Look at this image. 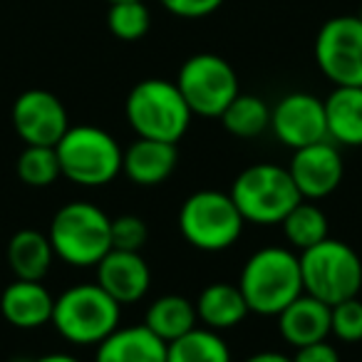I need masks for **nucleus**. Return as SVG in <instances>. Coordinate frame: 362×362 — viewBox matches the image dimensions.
<instances>
[{"mask_svg": "<svg viewBox=\"0 0 362 362\" xmlns=\"http://www.w3.org/2000/svg\"><path fill=\"white\" fill-rule=\"evenodd\" d=\"M330 335L342 342L362 340V300L350 298L330 308Z\"/></svg>", "mask_w": 362, "mask_h": 362, "instance_id": "28", "label": "nucleus"}, {"mask_svg": "<svg viewBox=\"0 0 362 362\" xmlns=\"http://www.w3.org/2000/svg\"><path fill=\"white\" fill-rule=\"evenodd\" d=\"M18 179L30 189H47L62 176L55 146H25L16 161Z\"/></svg>", "mask_w": 362, "mask_h": 362, "instance_id": "26", "label": "nucleus"}, {"mask_svg": "<svg viewBox=\"0 0 362 362\" xmlns=\"http://www.w3.org/2000/svg\"><path fill=\"white\" fill-rule=\"evenodd\" d=\"M278 332L293 347L320 342L330 335V305L305 291L278 313Z\"/></svg>", "mask_w": 362, "mask_h": 362, "instance_id": "17", "label": "nucleus"}, {"mask_svg": "<svg viewBox=\"0 0 362 362\" xmlns=\"http://www.w3.org/2000/svg\"><path fill=\"white\" fill-rule=\"evenodd\" d=\"M95 362H166V342L146 325H119L97 345Z\"/></svg>", "mask_w": 362, "mask_h": 362, "instance_id": "18", "label": "nucleus"}, {"mask_svg": "<svg viewBox=\"0 0 362 362\" xmlns=\"http://www.w3.org/2000/svg\"><path fill=\"white\" fill-rule=\"evenodd\" d=\"M107 28L122 42H136L146 37L151 28V11L146 0H122L110 3L107 11Z\"/></svg>", "mask_w": 362, "mask_h": 362, "instance_id": "27", "label": "nucleus"}, {"mask_svg": "<svg viewBox=\"0 0 362 362\" xmlns=\"http://www.w3.org/2000/svg\"><path fill=\"white\" fill-rule=\"evenodd\" d=\"M52 261L55 251L50 238L37 228H21L8 241V266L21 281H45Z\"/></svg>", "mask_w": 362, "mask_h": 362, "instance_id": "20", "label": "nucleus"}, {"mask_svg": "<svg viewBox=\"0 0 362 362\" xmlns=\"http://www.w3.org/2000/svg\"><path fill=\"white\" fill-rule=\"evenodd\" d=\"M122 305L97 283H77L55 298L52 327L72 345H100L119 327Z\"/></svg>", "mask_w": 362, "mask_h": 362, "instance_id": "4", "label": "nucleus"}, {"mask_svg": "<svg viewBox=\"0 0 362 362\" xmlns=\"http://www.w3.org/2000/svg\"><path fill=\"white\" fill-rule=\"evenodd\" d=\"M303 291L327 305L360 296L362 258L345 241L327 236L317 246L300 253Z\"/></svg>", "mask_w": 362, "mask_h": 362, "instance_id": "8", "label": "nucleus"}, {"mask_svg": "<svg viewBox=\"0 0 362 362\" xmlns=\"http://www.w3.org/2000/svg\"><path fill=\"white\" fill-rule=\"evenodd\" d=\"M199 322L197 317V305L184 296H161L146 308L144 325L154 332L156 337H161L164 342H171L176 337L187 335L189 330H194Z\"/></svg>", "mask_w": 362, "mask_h": 362, "instance_id": "22", "label": "nucleus"}, {"mask_svg": "<svg viewBox=\"0 0 362 362\" xmlns=\"http://www.w3.org/2000/svg\"><path fill=\"white\" fill-rule=\"evenodd\" d=\"M146 238H149V228H146L144 218L134 216V214L112 218V248L141 253Z\"/></svg>", "mask_w": 362, "mask_h": 362, "instance_id": "29", "label": "nucleus"}, {"mask_svg": "<svg viewBox=\"0 0 362 362\" xmlns=\"http://www.w3.org/2000/svg\"><path fill=\"white\" fill-rule=\"evenodd\" d=\"M47 238L62 263L92 268L112 251V218L92 202H70L55 211Z\"/></svg>", "mask_w": 362, "mask_h": 362, "instance_id": "3", "label": "nucleus"}, {"mask_svg": "<svg viewBox=\"0 0 362 362\" xmlns=\"http://www.w3.org/2000/svg\"><path fill=\"white\" fill-rule=\"evenodd\" d=\"M281 226L291 248H296L300 253L317 246L320 241H325L327 231H330L325 211L320 206H315L313 202H308V199H303L300 204H296L291 209V214L283 218Z\"/></svg>", "mask_w": 362, "mask_h": 362, "instance_id": "25", "label": "nucleus"}, {"mask_svg": "<svg viewBox=\"0 0 362 362\" xmlns=\"http://www.w3.org/2000/svg\"><path fill=\"white\" fill-rule=\"evenodd\" d=\"M293 362H340V352L327 340L310 342V345L296 347Z\"/></svg>", "mask_w": 362, "mask_h": 362, "instance_id": "31", "label": "nucleus"}, {"mask_svg": "<svg viewBox=\"0 0 362 362\" xmlns=\"http://www.w3.org/2000/svg\"><path fill=\"white\" fill-rule=\"evenodd\" d=\"M107 3H122V0H107Z\"/></svg>", "mask_w": 362, "mask_h": 362, "instance_id": "35", "label": "nucleus"}, {"mask_svg": "<svg viewBox=\"0 0 362 362\" xmlns=\"http://www.w3.org/2000/svg\"><path fill=\"white\" fill-rule=\"evenodd\" d=\"M248 310L276 317L303 293L300 256L293 248L266 246L248 256L238 278Z\"/></svg>", "mask_w": 362, "mask_h": 362, "instance_id": "1", "label": "nucleus"}, {"mask_svg": "<svg viewBox=\"0 0 362 362\" xmlns=\"http://www.w3.org/2000/svg\"><path fill=\"white\" fill-rule=\"evenodd\" d=\"M243 362H293V357L283 355V352H276V350H263V352H256V355L246 357Z\"/></svg>", "mask_w": 362, "mask_h": 362, "instance_id": "32", "label": "nucleus"}, {"mask_svg": "<svg viewBox=\"0 0 362 362\" xmlns=\"http://www.w3.org/2000/svg\"><path fill=\"white\" fill-rule=\"evenodd\" d=\"M161 8L166 13L184 21H199V18H209L226 3V0H159Z\"/></svg>", "mask_w": 362, "mask_h": 362, "instance_id": "30", "label": "nucleus"}, {"mask_svg": "<svg viewBox=\"0 0 362 362\" xmlns=\"http://www.w3.org/2000/svg\"><path fill=\"white\" fill-rule=\"evenodd\" d=\"M166 362H233L228 342L211 327H194L166 342Z\"/></svg>", "mask_w": 362, "mask_h": 362, "instance_id": "23", "label": "nucleus"}, {"mask_svg": "<svg viewBox=\"0 0 362 362\" xmlns=\"http://www.w3.org/2000/svg\"><path fill=\"white\" fill-rule=\"evenodd\" d=\"M197 317L204 327H211L216 332L231 330V327L241 325L246 320L248 303L243 298L238 283H209L197 298Z\"/></svg>", "mask_w": 362, "mask_h": 362, "instance_id": "19", "label": "nucleus"}, {"mask_svg": "<svg viewBox=\"0 0 362 362\" xmlns=\"http://www.w3.org/2000/svg\"><path fill=\"white\" fill-rule=\"evenodd\" d=\"M62 176L80 187H107L122 174V146L117 139L95 124H77L57 141Z\"/></svg>", "mask_w": 362, "mask_h": 362, "instance_id": "6", "label": "nucleus"}, {"mask_svg": "<svg viewBox=\"0 0 362 362\" xmlns=\"http://www.w3.org/2000/svg\"><path fill=\"white\" fill-rule=\"evenodd\" d=\"M174 82L194 117H206V119H218L233 97L241 92L236 70L226 57L216 52H197L187 57Z\"/></svg>", "mask_w": 362, "mask_h": 362, "instance_id": "9", "label": "nucleus"}, {"mask_svg": "<svg viewBox=\"0 0 362 362\" xmlns=\"http://www.w3.org/2000/svg\"><path fill=\"white\" fill-rule=\"evenodd\" d=\"M288 171L296 181L300 197L308 202H317V199L330 197L340 187L342 176H345V161H342L335 141L325 139L293 151Z\"/></svg>", "mask_w": 362, "mask_h": 362, "instance_id": "13", "label": "nucleus"}, {"mask_svg": "<svg viewBox=\"0 0 362 362\" xmlns=\"http://www.w3.org/2000/svg\"><path fill=\"white\" fill-rule=\"evenodd\" d=\"M271 132L293 151L327 139L325 100L310 92H288L271 107Z\"/></svg>", "mask_w": 362, "mask_h": 362, "instance_id": "12", "label": "nucleus"}, {"mask_svg": "<svg viewBox=\"0 0 362 362\" xmlns=\"http://www.w3.org/2000/svg\"><path fill=\"white\" fill-rule=\"evenodd\" d=\"M241 211L233 204L231 194L216 189L194 192L179 209V231L189 246L204 253H221L236 246L243 233Z\"/></svg>", "mask_w": 362, "mask_h": 362, "instance_id": "7", "label": "nucleus"}, {"mask_svg": "<svg viewBox=\"0 0 362 362\" xmlns=\"http://www.w3.org/2000/svg\"><path fill=\"white\" fill-rule=\"evenodd\" d=\"M179 164V149L169 141L136 136L122 154V171L136 187H159L174 174Z\"/></svg>", "mask_w": 362, "mask_h": 362, "instance_id": "16", "label": "nucleus"}, {"mask_svg": "<svg viewBox=\"0 0 362 362\" xmlns=\"http://www.w3.org/2000/svg\"><path fill=\"white\" fill-rule=\"evenodd\" d=\"M218 119L228 134L238 136V139H253L271 129V107L258 95L238 92Z\"/></svg>", "mask_w": 362, "mask_h": 362, "instance_id": "24", "label": "nucleus"}, {"mask_svg": "<svg viewBox=\"0 0 362 362\" xmlns=\"http://www.w3.org/2000/svg\"><path fill=\"white\" fill-rule=\"evenodd\" d=\"M13 129L28 146H57L70 129L67 110L57 95L40 87L25 90L13 102Z\"/></svg>", "mask_w": 362, "mask_h": 362, "instance_id": "11", "label": "nucleus"}, {"mask_svg": "<svg viewBox=\"0 0 362 362\" xmlns=\"http://www.w3.org/2000/svg\"><path fill=\"white\" fill-rule=\"evenodd\" d=\"M129 127L141 139H156L179 144L189 132L194 112L176 87V82L161 77H146L129 90L124 102Z\"/></svg>", "mask_w": 362, "mask_h": 362, "instance_id": "2", "label": "nucleus"}, {"mask_svg": "<svg viewBox=\"0 0 362 362\" xmlns=\"http://www.w3.org/2000/svg\"><path fill=\"white\" fill-rule=\"evenodd\" d=\"M97 286L107 291L119 305L139 303L151 288V271L144 256L136 251H117L112 248L97 263Z\"/></svg>", "mask_w": 362, "mask_h": 362, "instance_id": "14", "label": "nucleus"}, {"mask_svg": "<svg viewBox=\"0 0 362 362\" xmlns=\"http://www.w3.org/2000/svg\"><path fill=\"white\" fill-rule=\"evenodd\" d=\"M357 18H360V21H362V6H360V13H357Z\"/></svg>", "mask_w": 362, "mask_h": 362, "instance_id": "34", "label": "nucleus"}, {"mask_svg": "<svg viewBox=\"0 0 362 362\" xmlns=\"http://www.w3.org/2000/svg\"><path fill=\"white\" fill-rule=\"evenodd\" d=\"M327 139L337 146H362V87H335L325 97Z\"/></svg>", "mask_w": 362, "mask_h": 362, "instance_id": "21", "label": "nucleus"}, {"mask_svg": "<svg viewBox=\"0 0 362 362\" xmlns=\"http://www.w3.org/2000/svg\"><path fill=\"white\" fill-rule=\"evenodd\" d=\"M33 362H80V360L75 355H70V352H50V355H42Z\"/></svg>", "mask_w": 362, "mask_h": 362, "instance_id": "33", "label": "nucleus"}, {"mask_svg": "<svg viewBox=\"0 0 362 362\" xmlns=\"http://www.w3.org/2000/svg\"><path fill=\"white\" fill-rule=\"evenodd\" d=\"M55 298L42 281H16L0 293V315L18 330H37L52 320Z\"/></svg>", "mask_w": 362, "mask_h": 362, "instance_id": "15", "label": "nucleus"}, {"mask_svg": "<svg viewBox=\"0 0 362 362\" xmlns=\"http://www.w3.org/2000/svg\"><path fill=\"white\" fill-rule=\"evenodd\" d=\"M315 62L335 87H362V21L335 16L315 35Z\"/></svg>", "mask_w": 362, "mask_h": 362, "instance_id": "10", "label": "nucleus"}, {"mask_svg": "<svg viewBox=\"0 0 362 362\" xmlns=\"http://www.w3.org/2000/svg\"><path fill=\"white\" fill-rule=\"evenodd\" d=\"M231 199L246 223L278 226L303 202L291 171L271 161L251 164L233 179Z\"/></svg>", "mask_w": 362, "mask_h": 362, "instance_id": "5", "label": "nucleus"}]
</instances>
